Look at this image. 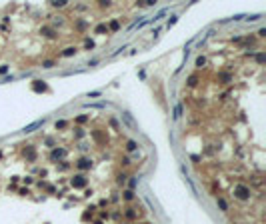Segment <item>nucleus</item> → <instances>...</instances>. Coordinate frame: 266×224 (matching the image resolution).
Here are the masks:
<instances>
[{"label": "nucleus", "instance_id": "1", "mask_svg": "<svg viewBox=\"0 0 266 224\" xmlns=\"http://www.w3.org/2000/svg\"><path fill=\"white\" fill-rule=\"evenodd\" d=\"M234 194H236L238 198H248V196H250V188L244 186V184H236V186H234Z\"/></svg>", "mask_w": 266, "mask_h": 224}, {"label": "nucleus", "instance_id": "2", "mask_svg": "<svg viewBox=\"0 0 266 224\" xmlns=\"http://www.w3.org/2000/svg\"><path fill=\"white\" fill-rule=\"evenodd\" d=\"M72 186H76V188L86 186V178H84V176H74V178H72Z\"/></svg>", "mask_w": 266, "mask_h": 224}, {"label": "nucleus", "instance_id": "3", "mask_svg": "<svg viewBox=\"0 0 266 224\" xmlns=\"http://www.w3.org/2000/svg\"><path fill=\"white\" fill-rule=\"evenodd\" d=\"M64 154H66V150H64V148H54L50 156H52V160H56V158H62Z\"/></svg>", "mask_w": 266, "mask_h": 224}, {"label": "nucleus", "instance_id": "4", "mask_svg": "<svg viewBox=\"0 0 266 224\" xmlns=\"http://www.w3.org/2000/svg\"><path fill=\"white\" fill-rule=\"evenodd\" d=\"M36 92H44L46 90V84H42V80H34V86H32Z\"/></svg>", "mask_w": 266, "mask_h": 224}, {"label": "nucleus", "instance_id": "5", "mask_svg": "<svg viewBox=\"0 0 266 224\" xmlns=\"http://www.w3.org/2000/svg\"><path fill=\"white\" fill-rule=\"evenodd\" d=\"M44 122V120H38V122H34V124H28V126H26V128H24V132H32L34 128H36V126H40V124Z\"/></svg>", "mask_w": 266, "mask_h": 224}, {"label": "nucleus", "instance_id": "6", "mask_svg": "<svg viewBox=\"0 0 266 224\" xmlns=\"http://www.w3.org/2000/svg\"><path fill=\"white\" fill-rule=\"evenodd\" d=\"M88 166H92V162H90L88 158H82V160L78 162V168H88Z\"/></svg>", "mask_w": 266, "mask_h": 224}, {"label": "nucleus", "instance_id": "7", "mask_svg": "<svg viewBox=\"0 0 266 224\" xmlns=\"http://www.w3.org/2000/svg\"><path fill=\"white\" fill-rule=\"evenodd\" d=\"M204 64H206V58H202V56H200L198 60H196V66H198V68H202Z\"/></svg>", "mask_w": 266, "mask_h": 224}, {"label": "nucleus", "instance_id": "8", "mask_svg": "<svg viewBox=\"0 0 266 224\" xmlns=\"http://www.w3.org/2000/svg\"><path fill=\"white\" fill-rule=\"evenodd\" d=\"M218 206H220L222 210H228V204H226V202L222 200V198H218Z\"/></svg>", "mask_w": 266, "mask_h": 224}, {"label": "nucleus", "instance_id": "9", "mask_svg": "<svg viewBox=\"0 0 266 224\" xmlns=\"http://www.w3.org/2000/svg\"><path fill=\"white\" fill-rule=\"evenodd\" d=\"M74 52H76V50H74V48H66V50H64V56H72V54H74Z\"/></svg>", "mask_w": 266, "mask_h": 224}, {"label": "nucleus", "instance_id": "10", "mask_svg": "<svg viewBox=\"0 0 266 224\" xmlns=\"http://www.w3.org/2000/svg\"><path fill=\"white\" fill-rule=\"evenodd\" d=\"M196 82H198V78H196V76H190V78H188V84H190V86H194Z\"/></svg>", "mask_w": 266, "mask_h": 224}, {"label": "nucleus", "instance_id": "11", "mask_svg": "<svg viewBox=\"0 0 266 224\" xmlns=\"http://www.w3.org/2000/svg\"><path fill=\"white\" fill-rule=\"evenodd\" d=\"M180 112H182V108H180V106H176V108H174V116H176V118L180 116Z\"/></svg>", "mask_w": 266, "mask_h": 224}, {"label": "nucleus", "instance_id": "12", "mask_svg": "<svg viewBox=\"0 0 266 224\" xmlns=\"http://www.w3.org/2000/svg\"><path fill=\"white\" fill-rule=\"evenodd\" d=\"M64 126H66V122H64V120H60V122H56V128H64Z\"/></svg>", "mask_w": 266, "mask_h": 224}, {"label": "nucleus", "instance_id": "13", "mask_svg": "<svg viewBox=\"0 0 266 224\" xmlns=\"http://www.w3.org/2000/svg\"><path fill=\"white\" fill-rule=\"evenodd\" d=\"M104 30H106V26H104V24H102V26H98V28H96V32H98V34H102V32H104Z\"/></svg>", "mask_w": 266, "mask_h": 224}, {"label": "nucleus", "instance_id": "14", "mask_svg": "<svg viewBox=\"0 0 266 224\" xmlns=\"http://www.w3.org/2000/svg\"><path fill=\"white\" fill-rule=\"evenodd\" d=\"M126 148H128V150H134V148H136V142H128V146H126Z\"/></svg>", "mask_w": 266, "mask_h": 224}]
</instances>
